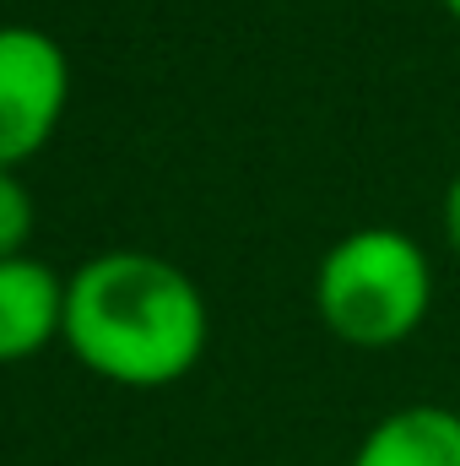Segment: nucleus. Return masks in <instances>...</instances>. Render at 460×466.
Returning a JSON list of instances; mask_svg holds the SVG:
<instances>
[{
    "mask_svg": "<svg viewBox=\"0 0 460 466\" xmlns=\"http://www.w3.org/2000/svg\"><path fill=\"white\" fill-rule=\"evenodd\" d=\"M346 466H460V412L439 401H406L357 440Z\"/></svg>",
    "mask_w": 460,
    "mask_h": 466,
    "instance_id": "39448f33",
    "label": "nucleus"
},
{
    "mask_svg": "<svg viewBox=\"0 0 460 466\" xmlns=\"http://www.w3.org/2000/svg\"><path fill=\"white\" fill-rule=\"evenodd\" d=\"M33 190L16 168L0 163V260L5 255H27V238H33Z\"/></svg>",
    "mask_w": 460,
    "mask_h": 466,
    "instance_id": "423d86ee",
    "label": "nucleus"
},
{
    "mask_svg": "<svg viewBox=\"0 0 460 466\" xmlns=\"http://www.w3.org/2000/svg\"><path fill=\"white\" fill-rule=\"evenodd\" d=\"M315 315L357 352H390L412 342L434 315V260L406 228L342 233L315 266Z\"/></svg>",
    "mask_w": 460,
    "mask_h": 466,
    "instance_id": "f03ea898",
    "label": "nucleus"
},
{
    "mask_svg": "<svg viewBox=\"0 0 460 466\" xmlns=\"http://www.w3.org/2000/svg\"><path fill=\"white\" fill-rule=\"evenodd\" d=\"M71 358L125 390L179 385L212 342L201 282L152 249H98L65 277Z\"/></svg>",
    "mask_w": 460,
    "mask_h": 466,
    "instance_id": "f257e3e1",
    "label": "nucleus"
},
{
    "mask_svg": "<svg viewBox=\"0 0 460 466\" xmlns=\"http://www.w3.org/2000/svg\"><path fill=\"white\" fill-rule=\"evenodd\" d=\"M445 11H450V22H460V0H439Z\"/></svg>",
    "mask_w": 460,
    "mask_h": 466,
    "instance_id": "6e6552de",
    "label": "nucleus"
},
{
    "mask_svg": "<svg viewBox=\"0 0 460 466\" xmlns=\"http://www.w3.org/2000/svg\"><path fill=\"white\" fill-rule=\"evenodd\" d=\"M65 331V277L38 255L0 260V363H27Z\"/></svg>",
    "mask_w": 460,
    "mask_h": 466,
    "instance_id": "20e7f679",
    "label": "nucleus"
},
{
    "mask_svg": "<svg viewBox=\"0 0 460 466\" xmlns=\"http://www.w3.org/2000/svg\"><path fill=\"white\" fill-rule=\"evenodd\" d=\"M439 218H445V244H450V255L460 260V168L450 174V185H445V207H439Z\"/></svg>",
    "mask_w": 460,
    "mask_h": 466,
    "instance_id": "0eeeda50",
    "label": "nucleus"
},
{
    "mask_svg": "<svg viewBox=\"0 0 460 466\" xmlns=\"http://www.w3.org/2000/svg\"><path fill=\"white\" fill-rule=\"evenodd\" d=\"M71 104V55L27 22H0V163L22 168L49 147Z\"/></svg>",
    "mask_w": 460,
    "mask_h": 466,
    "instance_id": "7ed1b4c3",
    "label": "nucleus"
}]
</instances>
